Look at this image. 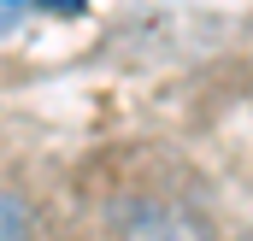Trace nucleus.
Returning a JSON list of instances; mask_svg holds the SVG:
<instances>
[{
    "label": "nucleus",
    "mask_w": 253,
    "mask_h": 241,
    "mask_svg": "<svg viewBox=\"0 0 253 241\" xmlns=\"http://www.w3.org/2000/svg\"><path fill=\"white\" fill-rule=\"evenodd\" d=\"M118 236L124 241H212V230L177 194H135L118 206Z\"/></svg>",
    "instance_id": "f257e3e1"
},
{
    "label": "nucleus",
    "mask_w": 253,
    "mask_h": 241,
    "mask_svg": "<svg viewBox=\"0 0 253 241\" xmlns=\"http://www.w3.org/2000/svg\"><path fill=\"white\" fill-rule=\"evenodd\" d=\"M0 241H36V206L12 188H0Z\"/></svg>",
    "instance_id": "f03ea898"
},
{
    "label": "nucleus",
    "mask_w": 253,
    "mask_h": 241,
    "mask_svg": "<svg viewBox=\"0 0 253 241\" xmlns=\"http://www.w3.org/2000/svg\"><path fill=\"white\" fill-rule=\"evenodd\" d=\"M242 241H253V230H248V236H242Z\"/></svg>",
    "instance_id": "7ed1b4c3"
}]
</instances>
